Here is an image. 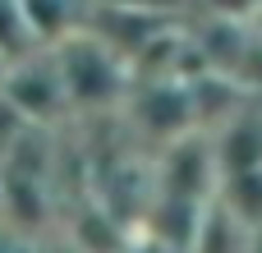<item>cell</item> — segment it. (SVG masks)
Here are the masks:
<instances>
[{"label": "cell", "instance_id": "cell-4", "mask_svg": "<svg viewBox=\"0 0 262 253\" xmlns=\"http://www.w3.org/2000/svg\"><path fill=\"white\" fill-rule=\"evenodd\" d=\"M124 106L134 115V129L147 134L152 143H175L184 134H198L193 101H189V83L184 78H147V83H134V92H129Z\"/></svg>", "mask_w": 262, "mask_h": 253}, {"label": "cell", "instance_id": "cell-2", "mask_svg": "<svg viewBox=\"0 0 262 253\" xmlns=\"http://www.w3.org/2000/svg\"><path fill=\"white\" fill-rule=\"evenodd\" d=\"M216 189H221V166H216L212 134H184L175 143H161L157 166H152V194L212 203Z\"/></svg>", "mask_w": 262, "mask_h": 253}, {"label": "cell", "instance_id": "cell-9", "mask_svg": "<svg viewBox=\"0 0 262 253\" xmlns=\"http://www.w3.org/2000/svg\"><path fill=\"white\" fill-rule=\"evenodd\" d=\"M32 51H41V37L32 32L23 5L18 0H0V55L14 65V60H23Z\"/></svg>", "mask_w": 262, "mask_h": 253}, {"label": "cell", "instance_id": "cell-5", "mask_svg": "<svg viewBox=\"0 0 262 253\" xmlns=\"http://www.w3.org/2000/svg\"><path fill=\"white\" fill-rule=\"evenodd\" d=\"M212 147H216L221 175L258 171L262 166V97H253L235 120H226V124L212 134Z\"/></svg>", "mask_w": 262, "mask_h": 253}, {"label": "cell", "instance_id": "cell-13", "mask_svg": "<svg viewBox=\"0 0 262 253\" xmlns=\"http://www.w3.org/2000/svg\"><path fill=\"white\" fill-rule=\"evenodd\" d=\"M249 253H262V230H253V244H249Z\"/></svg>", "mask_w": 262, "mask_h": 253}, {"label": "cell", "instance_id": "cell-12", "mask_svg": "<svg viewBox=\"0 0 262 253\" xmlns=\"http://www.w3.org/2000/svg\"><path fill=\"white\" fill-rule=\"evenodd\" d=\"M249 23H253V32L262 37V9H258V14H249Z\"/></svg>", "mask_w": 262, "mask_h": 253}, {"label": "cell", "instance_id": "cell-7", "mask_svg": "<svg viewBox=\"0 0 262 253\" xmlns=\"http://www.w3.org/2000/svg\"><path fill=\"white\" fill-rule=\"evenodd\" d=\"M249 244H253V230L212 198V207H207V217L198 226V240H193L189 253H249Z\"/></svg>", "mask_w": 262, "mask_h": 253}, {"label": "cell", "instance_id": "cell-14", "mask_svg": "<svg viewBox=\"0 0 262 253\" xmlns=\"http://www.w3.org/2000/svg\"><path fill=\"white\" fill-rule=\"evenodd\" d=\"M5 74H9V60L0 55V88H5Z\"/></svg>", "mask_w": 262, "mask_h": 253}, {"label": "cell", "instance_id": "cell-3", "mask_svg": "<svg viewBox=\"0 0 262 253\" xmlns=\"http://www.w3.org/2000/svg\"><path fill=\"white\" fill-rule=\"evenodd\" d=\"M5 97H9L32 124H46V129H51L64 111H74V106H69L64 74H60V60H55L51 46H41V51H32V55H23V60L9 65V74H5Z\"/></svg>", "mask_w": 262, "mask_h": 253}, {"label": "cell", "instance_id": "cell-8", "mask_svg": "<svg viewBox=\"0 0 262 253\" xmlns=\"http://www.w3.org/2000/svg\"><path fill=\"white\" fill-rule=\"evenodd\" d=\"M216 203H221L230 217H239L249 230H262V166H258V171H235V175H221Z\"/></svg>", "mask_w": 262, "mask_h": 253}, {"label": "cell", "instance_id": "cell-11", "mask_svg": "<svg viewBox=\"0 0 262 253\" xmlns=\"http://www.w3.org/2000/svg\"><path fill=\"white\" fill-rule=\"evenodd\" d=\"M14 249H18V230L0 221V253H14Z\"/></svg>", "mask_w": 262, "mask_h": 253}, {"label": "cell", "instance_id": "cell-1", "mask_svg": "<svg viewBox=\"0 0 262 253\" xmlns=\"http://www.w3.org/2000/svg\"><path fill=\"white\" fill-rule=\"evenodd\" d=\"M51 51L60 60V74H64V88H69V106L74 111H115V106L129 101L134 69L92 28H78V32L60 37Z\"/></svg>", "mask_w": 262, "mask_h": 253}, {"label": "cell", "instance_id": "cell-6", "mask_svg": "<svg viewBox=\"0 0 262 253\" xmlns=\"http://www.w3.org/2000/svg\"><path fill=\"white\" fill-rule=\"evenodd\" d=\"M18 5H23L32 32L41 37V46H55L60 37L78 32V28L88 23V14H92V9H83L78 0H18Z\"/></svg>", "mask_w": 262, "mask_h": 253}, {"label": "cell", "instance_id": "cell-15", "mask_svg": "<svg viewBox=\"0 0 262 253\" xmlns=\"http://www.w3.org/2000/svg\"><path fill=\"white\" fill-rule=\"evenodd\" d=\"M0 221H5V184H0Z\"/></svg>", "mask_w": 262, "mask_h": 253}, {"label": "cell", "instance_id": "cell-10", "mask_svg": "<svg viewBox=\"0 0 262 253\" xmlns=\"http://www.w3.org/2000/svg\"><path fill=\"white\" fill-rule=\"evenodd\" d=\"M28 129H32V120H28V115H23V111L5 97V88H0V152H9V147H14Z\"/></svg>", "mask_w": 262, "mask_h": 253}]
</instances>
